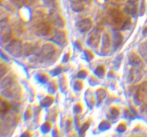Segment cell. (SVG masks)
Here are the masks:
<instances>
[{
	"instance_id": "obj_1",
	"label": "cell",
	"mask_w": 147,
	"mask_h": 137,
	"mask_svg": "<svg viewBox=\"0 0 147 137\" xmlns=\"http://www.w3.org/2000/svg\"><path fill=\"white\" fill-rule=\"evenodd\" d=\"M1 93L7 98H16L19 94L18 86L12 76H7L1 84Z\"/></svg>"
},
{
	"instance_id": "obj_2",
	"label": "cell",
	"mask_w": 147,
	"mask_h": 137,
	"mask_svg": "<svg viewBox=\"0 0 147 137\" xmlns=\"http://www.w3.org/2000/svg\"><path fill=\"white\" fill-rule=\"evenodd\" d=\"M6 50L14 57H20L24 51V46L20 40H13L6 46Z\"/></svg>"
},
{
	"instance_id": "obj_3",
	"label": "cell",
	"mask_w": 147,
	"mask_h": 137,
	"mask_svg": "<svg viewBox=\"0 0 147 137\" xmlns=\"http://www.w3.org/2000/svg\"><path fill=\"white\" fill-rule=\"evenodd\" d=\"M56 52V49L53 44H47L43 46L38 53V59L40 61L50 60L54 57Z\"/></svg>"
},
{
	"instance_id": "obj_4",
	"label": "cell",
	"mask_w": 147,
	"mask_h": 137,
	"mask_svg": "<svg viewBox=\"0 0 147 137\" xmlns=\"http://www.w3.org/2000/svg\"><path fill=\"white\" fill-rule=\"evenodd\" d=\"M109 18L111 24H113V27L116 28H121L122 29L123 24H124L126 19H124L123 14L121 12V11L117 9H113L110 11L109 14Z\"/></svg>"
},
{
	"instance_id": "obj_5",
	"label": "cell",
	"mask_w": 147,
	"mask_h": 137,
	"mask_svg": "<svg viewBox=\"0 0 147 137\" xmlns=\"http://www.w3.org/2000/svg\"><path fill=\"white\" fill-rule=\"evenodd\" d=\"M51 25L48 22L40 21L36 25L34 32L37 35L44 37V36L48 35L51 32Z\"/></svg>"
},
{
	"instance_id": "obj_6",
	"label": "cell",
	"mask_w": 147,
	"mask_h": 137,
	"mask_svg": "<svg viewBox=\"0 0 147 137\" xmlns=\"http://www.w3.org/2000/svg\"><path fill=\"white\" fill-rule=\"evenodd\" d=\"M100 38V31L98 29H95L91 31L88 39V44L90 47L93 48H96L98 47Z\"/></svg>"
},
{
	"instance_id": "obj_7",
	"label": "cell",
	"mask_w": 147,
	"mask_h": 137,
	"mask_svg": "<svg viewBox=\"0 0 147 137\" xmlns=\"http://www.w3.org/2000/svg\"><path fill=\"white\" fill-rule=\"evenodd\" d=\"M52 41L59 46H63L66 43L67 37L65 33L61 30H56L51 38Z\"/></svg>"
},
{
	"instance_id": "obj_8",
	"label": "cell",
	"mask_w": 147,
	"mask_h": 137,
	"mask_svg": "<svg viewBox=\"0 0 147 137\" xmlns=\"http://www.w3.org/2000/svg\"><path fill=\"white\" fill-rule=\"evenodd\" d=\"M142 76V74L140 70L137 68H134L129 72L128 80L131 83H136L141 79Z\"/></svg>"
},
{
	"instance_id": "obj_9",
	"label": "cell",
	"mask_w": 147,
	"mask_h": 137,
	"mask_svg": "<svg viewBox=\"0 0 147 137\" xmlns=\"http://www.w3.org/2000/svg\"><path fill=\"white\" fill-rule=\"evenodd\" d=\"M92 27V21L89 19H84L79 21L78 28L81 32H87Z\"/></svg>"
},
{
	"instance_id": "obj_10",
	"label": "cell",
	"mask_w": 147,
	"mask_h": 137,
	"mask_svg": "<svg viewBox=\"0 0 147 137\" xmlns=\"http://www.w3.org/2000/svg\"><path fill=\"white\" fill-rule=\"evenodd\" d=\"M137 4L138 0H129V4L125 8V11L128 14H130L133 17H135L137 14V7H136Z\"/></svg>"
},
{
	"instance_id": "obj_11",
	"label": "cell",
	"mask_w": 147,
	"mask_h": 137,
	"mask_svg": "<svg viewBox=\"0 0 147 137\" xmlns=\"http://www.w3.org/2000/svg\"><path fill=\"white\" fill-rule=\"evenodd\" d=\"M50 19L51 22L53 24L57 26V27H60V28H62V27H64V20H63V17L60 14H57V13H52Z\"/></svg>"
},
{
	"instance_id": "obj_12",
	"label": "cell",
	"mask_w": 147,
	"mask_h": 137,
	"mask_svg": "<svg viewBox=\"0 0 147 137\" xmlns=\"http://www.w3.org/2000/svg\"><path fill=\"white\" fill-rule=\"evenodd\" d=\"M129 60L130 64L133 67H139L142 64V59L135 53H132V54H130L129 57Z\"/></svg>"
},
{
	"instance_id": "obj_13",
	"label": "cell",
	"mask_w": 147,
	"mask_h": 137,
	"mask_svg": "<svg viewBox=\"0 0 147 137\" xmlns=\"http://www.w3.org/2000/svg\"><path fill=\"white\" fill-rule=\"evenodd\" d=\"M70 2H71V7L73 11H80L84 8L81 0H70Z\"/></svg>"
},
{
	"instance_id": "obj_14",
	"label": "cell",
	"mask_w": 147,
	"mask_h": 137,
	"mask_svg": "<svg viewBox=\"0 0 147 137\" xmlns=\"http://www.w3.org/2000/svg\"><path fill=\"white\" fill-rule=\"evenodd\" d=\"M122 40H123V37H122L121 34L119 32H114V34H113V48H114V47L115 49L118 48L119 46L121 44V43Z\"/></svg>"
},
{
	"instance_id": "obj_15",
	"label": "cell",
	"mask_w": 147,
	"mask_h": 137,
	"mask_svg": "<svg viewBox=\"0 0 147 137\" xmlns=\"http://www.w3.org/2000/svg\"><path fill=\"white\" fill-rule=\"evenodd\" d=\"M34 51V45L30 43H26L24 45V53L26 56H28L30 54H32Z\"/></svg>"
},
{
	"instance_id": "obj_16",
	"label": "cell",
	"mask_w": 147,
	"mask_h": 137,
	"mask_svg": "<svg viewBox=\"0 0 147 137\" xmlns=\"http://www.w3.org/2000/svg\"><path fill=\"white\" fill-rule=\"evenodd\" d=\"M110 47V39L106 34L103 37V46H102V51H108Z\"/></svg>"
},
{
	"instance_id": "obj_17",
	"label": "cell",
	"mask_w": 147,
	"mask_h": 137,
	"mask_svg": "<svg viewBox=\"0 0 147 137\" xmlns=\"http://www.w3.org/2000/svg\"><path fill=\"white\" fill-rule=\"evenodd\" d=\"M139 51L142 57L147 61V42H144L141 44Z\"/></svg>"
},
{
	"instance_id": "obj_18",
	"label": "cell",
	"mask_w": 147,
	"mask_h": 137,
	"mask_svg": "<svg viewBox=\"0 0 147 137\" xmlns=\"http://www.w3.org/2000/svg\"><path fill=\"white\" fill-rule=\"evenodd\" d=\"M53 98H51V97L50 96H47L41 101V104L42 106H50V104L53 103Z\"/></svg>"
},
{
	"instance_id": "obj_19",
	"label": "cell",
	"mask_w": 147,
	"mask_h": 137,
	"mask_svg": "<svg viewBox=\"0 0 147 137\" xmlns=\"http://www.w3.org/2000/svg\"><path fill=\"white\" fill-rule=\"evenodd\" d=\"M7 67L4 64L0 62V78L7 73Z\"/></svg>"
},
{
	"instance_id": "obj_20",
	"label": "cell",
	"mask_w": 147,
	"mask_h": 137,
	"mask_svg": "<svg viewBox=\"0 0 147 137\" xmlns=\"http://www.w3.org/2000/svg\"><path fill=\"white\" fill-rule=\"evenodd\" d=\"M131 25V21L129 18L126 19V21H125L124 24H123V27H122V29H128L130 28Z\"/></svg>"
},
{
	"instance_id": "obj_21",
	"label": "cell",
	"mask_w": 147,
	"mask_h": 137,
	"mask_svg": "<svg viewBox=\"0 0 147 137\" xmlns=\"http://www.w3.org/2000/svg\"><path fill=\"white\" fill-rule=\"evenodd\" d=\"M96 75H98V76H103V74H104V69H103V67H98L96 70Z\"/></svg>"
},
{
	"instance_id": "obj_22",
	"label": "cell",
	"mask_w": 147,
	"mask_h": 137,
	"mask_svg": "<svg viewBox=\"0 0 147 137\" xmlns=\"http://www.w3.org/2000/svg\"><path fill=\"white\" fill-rule=\"evenodd\" d=\"M6 17H7V13H6V11H4L2 9L0 8V21L6 19V18H7Z\"/></svg>"
},
{
	"instance_id": "obj_23",
	"label": "cell",
	"mask_w": 147,
	"mask_h": 137,
	"mask_svg": "<svg viewBox=\"0 0 147 137\" xmlns=\"http://www.w3.org/2000/svg\"><path fill=\"white\" fill-rule=\"evenodd\" d=\"M42 1L45 5L47 6V7H51L53 5L55 0H42Z\"/></svg>"
},
{
	"instance_id": "obj_24",
	"label": "cell",
	"mask_w": 147,
	"mask_h": 137,
	"mask_svg": "<svg viewBox=\"0 0 147 137\" xmlns=\"http://www.w3.org/2000/svg\"><path fill=\"white\" fill-rule=\"evenodd\" d=\"M38 80H39V81H40V82L45 83L47 81V77L45 75H39L38 76Z\"/></svg>"
},
{
	"instance_id": "obj_25",
	"label": "cell",
	"mask_w": 147,
	"mask_h": 137,
	"mask_svg": "<svg viewBox=\"0 0 147 137\" xmlns=\"http://www.w3.org/2000/svg\"><path fill=\"white\" fill-rule=\"evenodd\" d=\"M85 56H86V59L88 61H90V60L93 59V55H92V54L89 51H86L85 52Z\"/></svg>"
},
{
	"instance_id": "obj_26",
	"label": "cell",
	"mask_w": 147,
	"mask_h": 137,
	"mask_svg": "<svg viewBox=\"0 0 147 137\" xmlns=\"http://www.w3.org/2000/svg\"><path fill=\"white\" fill-rule=\"evenodd\" d=\"M50 124H47V123L45 124L44 125L42 126V131H44V132H47V131L50 130Z\"/></svg>"
},
{
	"instance_id": "obj_27",
	"label": "cell",
	"mask_w": 147,
	"mask_h": 137,
	"mask_svg": "<svg viewBox=\"0 0 147 137\" xmlns=\"http://www.w3.org/2000/svg\"><path fill=\"white\" fill-rule=\"evenodd\" d=\"M81 88H82V84L80 82V81H77V82H76V84H75L74 88L78 91V90L81 89Z\"/></svg>"
},
{
	"instance_id": "obj_28",
	"label": "cell",
	"mask_w": 147,
	"mask_h": 137,
	"mask_svg": "<svg viewBox=\"0 0 147 137\" xmlns=\"http://www.w3.org/2000/svg\"><path fill=\"white\" fill-rule=\"evenodd\" d=\"M61 71L62 70L60 68H56L54 71H52V73H53V75H57V74H60V73L61 72Z\"/></svg>"
},
{
	"instance_id": "obj_29",
	"label": "cell",
	"mask_w": 147,
	"mask_h": 137,
	"mask_svg": "<svg viewBox=\"0 0 147 137\" xmlns=\"http://www.w3.org/2000/svg\"><path fill=\"white\" fill-rule=\"evenodd\" d=\"M78 77L79 78H85L86 76V72L84 71H80L78 73Z\"/></svg>"
},
{
	"instance_id": "obj_30",
	"label": "cell",
	"mask_w": 147,
	"mask_h": 137,
	"mask_svg": "<svg viewBox=\"0 0 147 137\" xmlns=\"http://www.w3.org/2000/svg\"><path fill=\"white\" fill-rule=\"evenodd\" d=\"M88 128V124H85V125L83 126V128H81V132H85V131H86V130Z\"/></svg>"
},
{
	"instance_id": "obj_31",
	"label": "cell",
	"mask_w": 147,
	"mask_h": 137,
	"mask_svg": "<svg viewBox=\"0 0 147 137\" xmlns=\"http://www.w3.org/2000/svg\"><path fill=\"white\" fill-rule=\"evenodd\" d=\"M68 59H69V55L67 54L64 56V58H63V61H64V62H66V61H67Z\"/></svg>"
}]
</instances>
